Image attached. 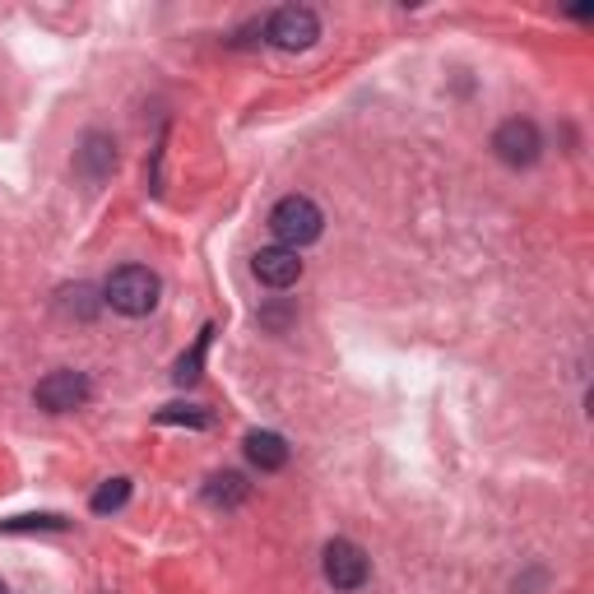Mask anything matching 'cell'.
Returning a JSON list of instances; mask_svg holds the SVG:
<instances>
[{
  "label": "cell",
  "instance_id": "14",
  "mask_svg": "<svg viewBox=\"0 0 594 594\" xmlns=\"http://www.w3.org/2000/svg\"><path fill=\"white\" fill-rule=\"evenodd\" d=\"M159 423H186V428H209L214 418L205 409H195V404H168L159 409Z\"/></svg>",
  "mask_w": 594,
  "mask_h": 594
},
{
  "label": "cell",
  "instance_id": "8",
  "mask_svg": "<svg viewBox=\"0 0 594 594\" xmlns=\"http://www.w3.org/2000/svg\"><path fill=\"white\" fill-rule=\"evenodd\" d=\"M251 270H256V279L266 283V289H293V283L302 279V260L289 247H260L251 256Z\"/></svg>",
  "mask_w": 594,
  "mask_h": 594
},
{
  "label": "cell",
  "instance_id": "16",
  "mask_svg": "<svg viewBox=\"0 0 594 594\" xmlns=\"http://www.w3.org/2000/svg\"><path fill=\"white\" fill-rule=\"evenodd\" d=\"M0 594H10V585H6V581H0Z\"/></svg>",
  "mask_w": 594,
  "mask_h": 594
},
{
  "label": "cell",
  "instance_id": "4",
  "mask_svg": "<svg viewBox=\"0 0 594 594\" xmlns=\"http://www.w3.org/2000/svg\"><path fill=\"white\" fill-rule=\"evenodd\" d=\"M89 395H94V381L84 377V371L61 367V371H47V377L37 381L33 400H37V409H47V413H75V409L89 404Z\"/></svg>",
  "mask_w": 594,
  "mask_h": 594
},
{
  "label": "cell",
  "instance_id": "7",
  "mask_svg": "<svg viewBox=\"0 0 594 594\" xmlns=\"http://www.w3.org/2000/svg\"><path fill=\"white\" fill-rule=\"evenodd\" d=\"M75 172L89 186H98V182H107L117 172V144H112V136H102V130H94V136H84V144L75 149Z\"/></svg>",
  "mask_w": 594,
  "mask_h": 594
},
{
  "label": "cell",
  "instance_id": "9",
  "mask_svg": "<svg viewBox=\"0 0 594 594\" xmlns=\"http://www.w3.org/2000/svg\"><path fill=\"white\" fill-rule=\"evenodd\" d=\"M241 451H247V460L260 474H279L283 465H289V442H283L279 432H247Z\"/></svg>",
  "mask_w": 594,
  "mask_h": 594
},
{
  "label": "cell",
  "instance_id": "11",
  "mask_svg": "<svg viewBox=\"0 0 594 594\" xmlns=\"http://www.w3.org/2000/svg\"><path fill=\"white\" fill-rule=\"evenodd\" d=\"M209 339H214V325H205L201 335H195V348L191 354H182V363H177V386H191V381H201V367H205V354H209Z\"/></svg>",
  "mask_w": 594,
  "mask_h": 594
},
{
  "label": "cell",
  "instance_id": "12",
  "mask_svg": "<svg viewBox=\"0 0 594 594\" xmlns=\"http://www.w3.org/2000/svg\"><path fill=\"white\" fill-rule=\"evenodd\" d=\"M126 501H130V478H107L89 506H94V516H112V511H121Z\"/></svg>",
  "mask_w": 594,
  "mask_h": 594
},
{
  "label": "cell",
  "instance_id": "2",
  "mask_svg": "<svg viewBox=\"0 0 594 594\" xmlns=\"http://www.w3.org/2000/svg\"><path fill=\"white\" fill-rule=\"evenodd\" d=\"M270 233L279 237V247L302 251L325 233V214L312 195H283V201L270 209Z\"/></svg>",
  "mask_w": 594,
  "mask_h": 594
},
{
  "label": "cell",
  "instance_id": "3",
  "mask_svg": "<svg viewBox=\"0 0 594 594\" xmlns=\"http://www.w3.org/2000/svg\"><path fill=\"white\" fill-rule=\"evenodd\" d=\"M266 37L279 52H306L321 37V14L312 6H283L266 19Z\"/></svg>",
  "mask_w": 594,
  "mask_h": 594
},
{
  "label": "cell",
  "instance_id": "5",
  "mask_svg": "<svg viewBox=\"0 0 594 594\" xmlns=\"http://www.w3.org/2000/svg\"><path fill=\"white\" fill-rule=\"evenodd\" d=\"M493 153L506 168H534L539 153H543V136L530 117H511L493 130Z\"/></svg>",
  "mask_w": 594,
  "mask_h": 594
},
{
  "label": "cell",
  "instance_id": "10",
  "mask_svg": "<svg viewBox=\"0 0 594 594\" xmlns=\"http://www.w3.org/2000/svg\"><path fill=\"white\" fill-rule=\"evenodd\" d=\"M251 497V483L241 478L237 469H224V474H214L209 483H205V501L209 506H241Z\"/></svg>",
  "mask_w": 594,
  "mask_h": 594
},
{
  "label": "cell",
  "instance_id": "6",
  "mask_svg": "<svg viewBox=\"0 0 594 594\" xmlns=\"http://www.w3.org/2000/svg\"><path fill=\"white\" fill-rule=\"evenodd\" d=\"M321 571L335 590H363L367 576H371V562L354 539H330L325 553H321Z\"/></svg>",
  "mask_w": 594,
  "mask_h": 594
},
{
  "label": "cell",
  "instance_id": "15",
  "mask_svg": "<svg viewBox=\"0 0 594 594\" xmlns=\"http://www.w3.org/2000/svg\"><path fill=\"white\" fill-rule=\"evenodd\" d=\"M61 298H65L61 306H65V312H75V316H94V306H98L94 302V289H84V283H79V289H65Z\"/></svg>",
  "mask_w": 594,
  "mask_h": 594
},
{
  "label": "cell",
  "instance_id": "1",
  "mask_svg": "<svg viewBox=\"0 0 594 594\" xmlns=\"http://www.w3.org/2000/svg\"><path fill=\"white\" fill-rule=\"evenodd\" d=\"M159 298H163V279L149 266H121L102 283V302L112 306L117 316H130V321L149 316L153 306H159Z\"/></svg>",
  "mask_w": 594,
  "mask_h": 594
},
{
  "label": "cell",
  "instance_id": "13",
  "mask_svg": "<svg viewBox=\"0 0 594 594\" xmlns=\"http://www.w3.org/2000/svg\"><path fill=\"white\" fill-rule=\"evenodd\" d=\"M65 525H71V520L47 511V516H14V520H0V530H6V534H33V530H52V534H61Z\"/></svg>",
  "mask_w": 594,
  "mask_h": 594
}]
</instances>
